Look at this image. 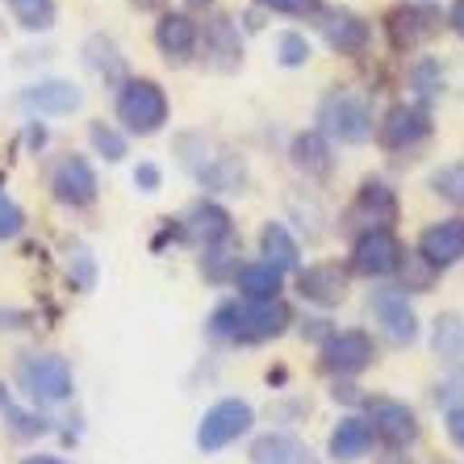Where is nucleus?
<instances>
[{
  "label": "nucleus",
  "instance_id": "obj_19",
  "mask_svg": "<svg viewBox=\"0 0 464 464\" xmlns=\"http://www.w3.org/2000/svg\"><path fill=\"white\" fill-rule=\"evenodd\" d=\"M197 43H201V25L188 9L163 13L155 22V46L168 63H188V54H197Z\"/></svg>",
  "mask_w": 464,
  "mask_h": 464
},
{
  "label": "nucleus",
  "instance_id": "obj_31",
  "mask_svg": "<svg viewBox=\"0 0 464 464\" xmlns=\"http://www.w3.org/2000/svg\"><path fill=\"white\" fill-rule=\"evenodd\" d=\"M431 193L435 197H443L448 206H456V209H464V160H456V163H443V168H435L431 172Z\"/></svg>",
  "mask_w": 464,
  "mask_h": 464
},
{
  "label": "nucleus",
  "instance_id": "obj_11",
  "mask_svg": "<svg viewBox=\"0 0 464 464\" xmlns=\"http://www.w3.org/2000/svg\"><path fill=\"white\" fill-rule=\"evenodd\" d=\"M401 259H406V247H401V238L393 230H364L356 235L352 243V264L347 272H356V276H368V281H385L393 272L401 268Z\"/></svg>",
  "mask_w": 464,
  "mask_h": 464
},
{
  "label": "nucleus",
  "instance_id": "obj_32",
  "mask_svg": "<svg viewBox=\"0 0 464 464\" xmlns=\"http://www.w3.org/2000/svg\"><path fill=\"white\" fill-rule=\"evenodd\" d=\"M88 142H92V151H97L101 160H109V163L126 160V134L113 130L109 121H92V126H88Z\"/></svg>",
  "mask_w": 464,
  "mask_h": 464
},
{
  "label": "nucleus",
  "instance_id": "obj_26",
  "mask_svg": "<svg viewBox=\"0 0 464 464\" xmlns=\"http://www.w3.org/2000/svg\"><path fill=\"white\" fill-rule=\"evenodd\" d=\"M289 160H293V168L297 172H305V176H326L331 172V142L318 134V130H305V134H297L293 139V147H289Z\"/></svg>",
  "mask_w": 464,
  "mask_h": 464
},
{
  "label": "nucleus",
  "instance_id": "obj_20",
  "mask_svg": "<svg viewBox=\"0 0 464 464\" xmlns=\"http://www.w3.org/2000/svg\"><path fill=\"white\" fill-rule=\"evenodd\" d=\"M372 448H377V435H372V422L364 414H343L326 435V456L335 464H356Z\"/></svg>",
  "mask_w": 464,
  "mask_h": 464
},
{
  "label": "nucleus",
  "instance_id": "obj_9",
  "mask_svg": "<svg viewBox=\"0 0 464 464\" xmlns=\"http://www.w3.org/2000/svg\"><path fill=\"white\" fill-rule=\"evenodd\" d=\"M368 314H372V323L381 326V335L393 347L419 343L422 323H419V314H414L411 297H406L398 285H377V289L368 293Z\"/></svg>",
  "mask_w": 464,
  "mask_h": 464
},
{
  "label": "nucleus",
  "instance_id": "obj_4",
  "mask_svg": "<svg viewBox=\"0 0 464 464\" xmlns=\"http://www.w3.org/2000/svg\"><path fill=\"white\" fill-rule=\"evenodd\" d=\"M113 113H118L121 130L126 134H139V139H151L168 126V92H163L155 80L147 76H126L118 84V97H113Z\"/></svg>",
  "mask_w": 464,
  "mask_h": 464
},
{
  "label": "nucleus",
  "instance_id": "obj_10",
  "mask_svg": "<svg viewBox=\"0 0 464 464\" xmlns=\"http://www.w3.org/2000/svg\"><path fill=\"white\" fill-rule=\"evenodd\" d=\"M364 419L372 422V435H377V443H385L389 452H406L422 435L414 406H406L398 398H364Z\"/></svg>",
  "mask_w": 464,
  "mask_h": 464
},
{
  "label": "nucleus",
  "instance_id": "obj_45",
  "mask_svg": "<svg viewBox=\"0 0 464 464\" xmlns=\"http://www.w3.org/2000/svg\"><path fill=\"white\" fill-rule=\"evenodd\" d=\"M22 464H67L63 456H51V452H34V456H22Z\"/></svg>",
  "mask_w": 464,
  "mask_h": 464
},
{
  "label": "nucleus",
  "instance_id": "obj_44",
  "mask_svg": "<svg viewBox=\"0 0 464 464\" xmlns=\"http://www.w3.org/2000/svg\"><path fill=\"white\" fill-rule=\"evenodd\" d=\"M448 25H452V34L464 43V0H452V9H448Z\"/></svg>",
  "mask_w": 464,
  "mask_h": 464
},
{
  "label": "nucleus",
  "instance_id": "obj_24",
  "mask_svg": "<svg viewBox=\"0 0 464 464\" xmlns=\"http://www.w3.org/2000/svg\"><path fill=\"white\" fill-rule=\"evenodd\" d=\"M259 256H264V264H272V268L281 272V276L302 268V247H297V238L289 235L285 222H264V230H259Z\"/></svg>",
  "mask_w": 464,
  "mask_h": 464
},
{
  "label": "nucleus",
  "instance_id": "obj_2",
  "mask_svg": "<svg viewBox=\"0 0 464 464\" xmlns=\"http://www.w3.org/2000/svg\"><path fill=\"white\" fill-rule=\"evenodd\" d=\"M176 155H180L184 172L193 176L206 193H243L247 188V163L230 147L206 139V134H180L176 139Z\"/></svg>",
  "mask_w": 464,
  "mask_h": 464
},
{
  "label": "nucleus",
  "instance_id": "obj_41",
  "mask_svg": "<svg viewBox=\"0 0 464 464\" xmlns=\"http://www.w3.org/2000/svg\"><path fill=\"white\" fill-rule=\"evenodd\" d=\"M443 431H448V440H452L456 452H464V406L443 411Z\"/></svg>",
  "mask_w": 464,
  "mask_h": 464
},
{
  "label": "nucleus",
  "instance_id": "obj_17",
  "mask_svg": "<svg viewBox=\"0 0 464 464\" xmlns=\"http://www.w3.org/2000/svg\"><path fill=\"white\" fill-rule=\"evenodd\" d=\"M347 285H352V272L335 259H323V264H310V268L297 272V293H302L310 305H339L347 297Z\"/></svg>",
  "mask_w": 464,
  "mask_h": 464
},
{
  "label": "nucleus",
  "instance_id": "obj_5",
  "mask_svg": "<svg viewBox=\"0 0 464 464\" xmlns=\"http://www.w3.org/2000/svg\"><path fill=\"white\" fill-rule=\"evenodd\" d=\"M372 121V101L356 88H331L318 101V134L326 142H368L377 134Z\"/></svg>",
  "mask_w": 464,
  "mask_h": 464
},
{
  "label": "nucleus",
  "instance_id": "obj_28",
  "mask_svg": "<svg viewBox=\"0 0 464 464\" xmlns=\"http://www.w3.org/2000/svg\"><path fill=\"white\" fill-rule=\"evenodd\" d=\"M431 347L435 356L448 360V364H464V318L460 314H440L431 326Z\"/></svg>",
  "mask_w": 464,
  "mask_h": 464
},
{
  "label": "nucleus",
  "instance_id": "obj_29",
  "mask_svg": "<svg viewBox=\"0 0 464 464\" xmlns=\"http://www.w3.org/2000/svg\"><path fill=\"white\" fill-rule=\"evenodd\" d=\"M5 5H9L13 22L30 34H46L54 25V17H59V5H54V0H5Z\"/></svg>",
  "mask_w": 464,
  "mask_h": 464
},
{
  "label": "nucleus",
  "instance_id": "obj_27",
  "mask_svg": "<svg viewBox=\"0 0 464 464\" xmlns=\"http://www.w3.org/2000/svg\"><path fill=\"white\" fill-rule=\"evenodd\" d=\"M0 422L9 427L13 440H38V435L51 431V419H46V414H38L34 406H30V411H22V406L9 398V389H5V385H0Z\"/></svg>",
  "mask_w": 464,
  "mask_h": 464
},
{
  "label": "nucleus",
  "instance_id": "obj_48",
  "mask_svg": "<svg viewBox=\"0 0 464 464\" xmlns=\"http://www.w3.org/2000/svg\"><path fill=\"white\" fill-rule=\"evenodd\" d=\"M188 5H193V9H201V5H206V9H209V5H214V0H188Z\"/></svg>",
  "mask_w": 464,
  "mask_h": 464
},
{
  "label": "nucleus",
  "instance_id": "obj_8",
  "mask_svg": "<svg viewBox=\"0 0 464 464\" xmlns=\"http://www.w3.org/2000/svg\"><path fill=\"white\" fill-rule=\"evenodd\" d=\"M318 364H323L326 377L352 381V377H360L364 368L377 364V343H372V335H368V331H360V326L331 331V335H326V343L318 347Z\"/></svg>",
  "mask_w": 464,
  "mask_h": 464
},
{
  "label": "nucleus",
  "instance_id": "obj_36",
  "mask_svg": "<svg viewBox=\"0 0 464 464\" xmlns=\"http://www.w3.org/2000/svg\"><path fill=\"white\" fill-rule=\"evenodd\" d=\"M411 84L419 88V105H427L431 97H440V88H443L440 63H435V59H422V63L411 72Z\"/></svg>",
  "mask_w": 464,
  "mask_h": 464
},
{
  "label": "nucleus",
  "instance_id": "obj_46",
  "mask_svg": "<svg viewBox=\"0 0 464 464\" xmlns=\"http://www.w3.org/2000/svg\"><path fill=\"white\" fill-rule=\"evenodd\" d=\"M134 5H139V9H160L163 0H134Z\"/></svg>",
  "mask_w": 464,
  "mask_h": 464
},
{
  "label": "nucleus",
  "instance_id": "obj_25",
  "mask_svg": "<svg viewBox=\"0 0 464 464\" xmlns=\"http://www.w3.org/2000/svg\"><path fill=\"white\" fill-rule=\"evenodd\" d=\"M235 285H238V297H243V302H276L285 276L272 268V264H264V259H247V264H238Z\"/></svg>",
  "mask_w": 464,
  "mask_h": 464
},
{
  "label": "nucleus",
  "instance_id": "obj_1",
  "mask_svg": "<svg viewBox=\"0 0 464 464\" xmlns=\"http://www.w3.org/2000/svg\"><path fill=\"white\" fill-rule=\"evenodd\" d=\"M289 326H293V310L285 305V297H276V302H243V297H230V302L214 305L206 331L218 343L256 347V343L281 339Z\"/></svg>",
  "mask_w": 464,
  "mask_h": 464
},
{
  "label": "nucleus",
  "instance_id": "obj_47",
  "mask_svg": "<svg viewBox=\"0 0 464 464\" xmlns=\"http://www.w3.org/2000/svg\"><path fill=\"white\" fill-rule=\"evenodd\" d=\"M406 5H419V9H435V0H406Z\"/></svg>",
  "mask_w": 464,
  "mask_h": 464
},
{
  "label": "nucleus",
  "instance_id": "obj_43",
  "mask_svg": "<svg viewBox=\"0 0 464 464\" xmlns=\"http://www.w3.org/2000/svg\"><path fill=\"white\" fill-rule=\"evenodd\" d=\"M25 142H30V151H43L46 147V126L43 121H30V126H25Z\"/></svg>",
  "mask_w": 464,
  "mask_h": 464
},
{
  "label": "nucleus",
  "instance_id": "obj_21",
  "mask_svg": "<svg viewBox=\"0 0 464 464\" xmlns=\"http://www.w3.org/2000/svg\"><path fill=\"white\" fill-rule=\"evenodd\" d=\"M201 59H206L214 72H235L243 63V38H238V25L230 17H209L206 30H201Z\"/></svg>",
  "mask_w": 464,
  "mask_h": 464
},
{
  "label": "nucleus",
  "instance_id": "obj_12",
  "mask_svg": "<svg viewBox=\"0 0 464 464\" xmlns=\"http://www.w3.org/2000/svg\"><path fill=\"white\" fill-rule=\"evenodd\" d=\"M176 227H180L184 243H193V247H201V251H218L235 238V218H230V209L209 201V197L193 201V206L180 214Z\"/></svg>",
  "mask_w": 464,
  "mask_h": 464
},
{
  "label": "nucleus",
  "instance_id": "obj_35",
  "mask_svg": "<svg viewBox=\"0 0 464 464\" xmlns=\"http://www.w3.org/2000/svg\"><path fill=\"white\" fill-rule=\"evenodd\" d=\"M201 272H206V281H235V272H238V256L230 247H218V251H206L201 256Z\"/></svg>",
  "mask_w": 464,
  "mask_h": 464
},
{
  "label": "nucleus",
  "instance_id": "obj_37",
  "mask_svg": "<svg viewBox=\"0 0 464 464\" xmlns=\"http://www.w3.org/2000/svg\"><path fill=\"white\" fill-rule=\"evenodd\" d=\"M435 406H443V411H456V406H464V364H456L448 377L435 385Z\"/></svg>",
  "mask_w": 464,
  "mask_h": 464
},
{
  "label": "nucleus",
  "instance_id": "obj_42",
  "mask_svg": "<svg viewBox=\"0 0 464 464\" xmlns=\"http://www.w3.org/2000/svg\"><path fill=\"white\" fill-rule=\"evenodd\" d=\"M331 398H335V401H360V406H364V398L356 393V385H352V381H335V385H331Z\"/></svg>",
  "mask_w": 464,
  "mask_h": 464
},
{
  "label": "nucleus",
  "instance_id": "obj_14",
  "mask_svg": "<svg viewBox=\"0 0 464 464\" xmlns=\"http://www.w3.org/2000/svg\"><path fill=\"white\" fill-rule=\"evenodd\" d=\"M51 193L59 206L67 209H88L92 201H97L101 193V180H97V168L88 163V155H63V160L54 163L51 172Z\"/></svg>",
  "mask_w": 464,
  "mask_h": 464
},
{
  "label": "nucleus",
  "instance_id": "obj_30",
  "mask_svg": "<svg viewBox=\"0 0 464 464\" xmlns=\"http://www.w3.org/2000/svg\"><path fill=\"white\" fill-rule=\"evenodd\" d=\"M84 59H88V67H92L97 76L109 80V84H121V80H126V59H121L118 46L109 43V38H88Z\"/></svg>",
  "mask_w": 464,
  "mask_h": 464
},
{
  "label": "nucleus",
  "instance_id": "obj_38",
  "mask_svg": "<svg viewBox=\"0 0 464 464\" xmlns=\"http://www.w3.org/2000/svg\"><path fill=\"white\" fill-rule=\"evenodd\" d=\"M22 230H25V209L0 188V243H13Z\"/></svg>",
  "mask_w": 464,
  "mask_h": 464
},
{
  "label": "nucleus",
  "instance_id": "obj_39",
  "mask_svg": "<svg viewBox=\"0 0 464 464\" xmlns=\"http://www.w3.org/2000/svg\"><path fill=\"white\" fill-rule=\"evenodd\" d=\"M256 9L285 13V17H318V13H323V0H256Z\"/></svg>",
  "mask_w": 464,
  "mask_h": 464
},
{
  "label": "nucleus",
  "instance_id": "obj_22",
  "mask_svg": "<svg viewBox=\"0 0 464 464\" xmlns=\"http://www.w3.org/2000/svg\"><path fill=\"white\" fill-rule=\"evenodd\" d=\"M251 464H323L318 452L293 431H264L251 443Z\"/></svg>",
  "mask_w": 464,
  "mask_h": 464
},
{
  "label": "nucleus",
  "instance_id": "obj_6",
  "mask_svg": "<svg viewBox=\"0 0 464 464\" xmlns=\"http://www.w3.org/2000/svg\"><path fill=\"white\" fill-rule=\"evenodd\" d=\"M251 431H256V406H251L247 398H218L214 406L201 414L193 440L206 456H214V452H227L230 443L247 440Z\"/></svg>",
  "mask_w": 464,
  "mask_h": 464
},
{
  "label": "nucleus",
  "instance_id": "obj_34",
  "mask_svg": "<svg viewBox=\"0 0 464 464\" xmlns=\"http://www.w3.org/2000/svg\"><path fill=\"white\" fill-rule=\"evenodd\" d=\"M398 276H401V285H398L401 293H427V289L435 285V276H440V272L427 268V264H422L419 256H411V251H406V259H401Z\"/></svg>",
  "mask_w": 464,
  "mask_h": 464
},
{
  "label": "nucleus",
  "instance_id": "obj_16",
  "mask_svg": "<svg viewBox=\"0 0 464 464\" xmlns=\"http://www.w3.org/2000/svg\"><path fill=\"white\" fill-rule=\"evenodd\" d=\"M414 256L435 272H448L464 259V218H440L419 235V251Z\"/></svg>",
  "mask_w": 464,
  "mask_h": 464
},
{
  "label": "nucleus",
  "instance_id": "obj_15",
  "mask_svg": "<svg viewBox=\"0 0 464 464\" xmlns=\"http://www.w3.org/2000/svg\"><path fill=\"white\" fill-rule=\"evenodd\" d=\"M17 105L25 113H38V118H67V113H76L84 105V88L72 84V80H59V76L34 80V84H25L17 92Z\"/></svg>",
  "mask_w": 464,
  "mask_h": 464
},
{
  "label": "nucleus",
  "instance_id": "obj_13",
  "mask_svg": "<svg viewBox=\"0 0 464 464\" xmlns=\"http://www.w3.org/2000/svg\"><path fill=\"white\" fill-rule=\"evenodd\" d=\"M427 139H431V113L419 101H398L377 121V142L385 151H414Z\"/></svg>",
  "mask_w": 464,
  "mask_h": 464
},
{
  "label": "nucleus",
  "instance_id": "obj_18",
  "mask_svg": "<svg viewBox=\"0 0 464 464\" xmlns=\"http://www.w3.org/2000/svg\"><path fill=\"white\" fill-rule=\"evenodd\" d=\"M318 30H323V43L335 54H364L372 43V25L352 9H323L318 13Z\"/></svg>",
  "mask_w": 464,
  "mask_h": 464
},
{
  "label": "nucleus",
  "instance_id": "obj_40",
  "mask_svg": "<svg viewBox=\"0 0 464 464\" xmlns=\"http://www.w3.org/2000/svg\"><path fill=\"white\" fill-rule=\"evenodd\" d=\"M160 184H163V172L155 163H139V168H134V188H139V193H160Z\"/></svg>",
  "mask_w": 464,
  "mask_h": 464
},
{
  "label": "nucleus",
  "instance_id": "obj_33",
  "mask_svg": "<svg viewBox=\"0 0 464 464\" xmlns=\"http://www.w3.org/2000/svg\"><path fill=\"white\" fill-rule=\"evenodd\" d=\"M276 59H281V67H305L314 59L310 38H305V34H297V30L276 34Z\"/></svg>",
  "mask_w": 464,
  "mask_h": 464
},
{
  "label": "nucleus",
  "instance_id": "obj_7",
  "mask_svg": "<svg viewBox=\"0 0 464 464\" xmlns=\"http://www.w3.org/2000/svg\"><path fill=\"white\" fill-rule=\"evenodd\" d=\"M401 214V201H398V188L381 176H368L364 184L356 188L352 206L343 209V227L364 235V230H393Z\"/></svg>",
  "mask_w": 464,
  "mask_h": 464
},
{
  "label": "nucleus",
  "instance_id": "obj_23",
  "mask_svg": "<svg viewBox=\"0 0 464 464\" xmlns=\"http://www.w3.org/2000/svg\"><path fill=\"white\" fill-rule=\"evenodd\" d=\"M385 30L393 38L398 51H411V46L427 43L435 30H440V9H419V5H401L385 17Z\"/></svg>",
  "mask_w": 464,
  "mask_h": 464
},
{
  "label": "nucleus",
  "instance_id": "obj_3",
  "mask_svg": "<svg viewBox=\"0 0 464 464\" xmlns=\"http://www.w3.org/2000/svg\"><path fill=\"white\" fill-rule=\"evenodd\" d=\"M13 381L34 411H51L76 398V372L59 352H25L13 368Z\"/></svg>",
  "mask_w": 464,
  "mask_h": 464
}]
</instances>
